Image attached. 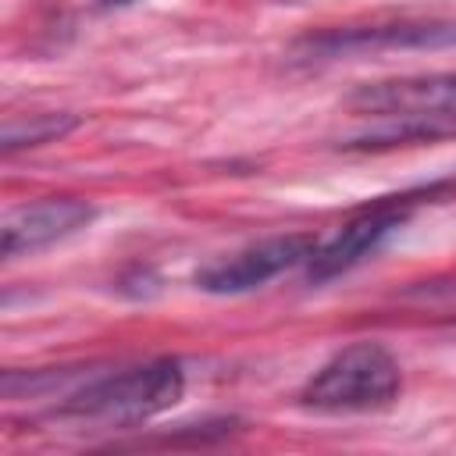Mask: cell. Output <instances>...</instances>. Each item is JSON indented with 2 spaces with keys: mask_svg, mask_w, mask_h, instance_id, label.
Wrapping results in <instances>:
<instances>
[{
  "mask_svg": "<svg viewBox=\"0 0 456 456\" xmlns=\"http://www.w3.org/2000/svg\"><path fill=\"white\" fill-rule=\"evenodd\" d=\"M314 249H317V239L306 235V232L271 235V239H260L253 246H242V249H235V253L200 267L196 271V285L203 292H214V296L253 292V289L267 285L271 278L306 264Z\"/></svg>",
  "mask_w": 456,
  "mask_h": 456,
  "instance_id": "5b68a950",
  "label": "cell"
},
{
  "mask_svg": "<svg viewBox=\"0 0 456 456\" xmlns=\"http://www.w3.org/2000/svg\"><path fill=\"white\" fill-rule=\"evenodd\" d=\"M349 107L363 118L385 121L381 135L374 139H438L456 132V71L417 75V78H392L360 86L349 96Z\"/></svg>",
  "mask_w": 456,
  "mask_h": 456,
  "instance_id": "7a4b0ae2",
  "label": "cell"
},
{
  "mask_svg": "<svg viewBox=\"0 0 456 456\" xmlns=\"http://www.w3.org/2000/svg\"><path fill=\"white\" fill-rule=\"evenodd\" d=\"M103 7H128V4H139V0H100Z\"/></svg>",
  "mask_w": 456,
  "mask_h": 456,
  "instance_id": "9c48e42d",
  "label": "cell"
},
{
  "mask_svg": "<svg viewBox=\"0 0 456 456\" xmlns=\"http://www.w3.org/2000/svg\"><path fill=\"white\" fill-rule=\"evenodd\" d=\"M399 388V360L381 342H353L314 370L299 403L321 413H367L388 406Z\"/></svg>",
  "mask_w": 456,
  "mask_h": 456,
  "instance_id": "3957f363",
  "label": "cell"
},
{
  "mask_svg": "<svg viewBox=\"0 0 456 456\" xmlns=\"http://www.w3.org/2000/svg\"><path fill=\"white\" fill-rule=\"evenodd\" d=\"M399 46H456V21H399V25H367V28H335L310 39L314 53H367V50H399Z\"/></svg>",
  "mask_w": 456,
  "mask_h": 456,
  "instance_id": "52a82bcc",
  "label": "cell"
},
{
  "mask_svg": "<svg viewBox=\"0 0 456 456\" xmlns=\"http://www.w3.org/2000/svg\"><path fill=\"white\" fill-rule=\"evenodd\" d=\"M93 217H96V207L86 200H75V196H50L39 203L14 207L4 214V224H0V253L7 260L39 253V249L82 232Z\"/></svg>",
  "mask_w": 456,
  "mask_h": 456,
  "instance_id": "8992f818",
  "label": "cell"
},
{
  "mask_svg": "<svg viewBox=\"0 0 456 456\" xmlns=\"http://www.w3.org/2000/svg\"><path fill=\"white\" fill-rule=\"evenodd\" d=\"M75 125H78L75 114H57V110H43V114H28V118H7L0 146H4V153L25 150V146H43V142L68 135Z\"/></svg>",
  "mask_w": 456,
  "mask_h": 456,
  "instance_id": "ba28073f",
  "label": "cell"
},
{
  "mask_svg": "<svg viewBox=\"0 0 456 456\" xmlns=\"http://www.w3.org/2000/svg\"><path fill=\"white\" fill-rule=\"evenodd\" d=\"M435 189H420V192H406V196H392V200H381L367 210H360L356 217H349L331 239L317 242V249L310 253L306 260V278L310 281H331L338 274H346L349 267H356L360 260H367L406 217L410 210L420 203V196H428Z\"/></svg>",
  "mask_w": 456,
  "mask_h": 456,
  "instance_id": "277c9868",
  "label": "cell"
},
{
  "mask_svg": "<svg viewBox=\"0 0 456 456\" xmlns=\"http://www.w3.org/2000/svg\"><path fill=\"white\" fill-rule=\"evenodd\" d=\"M182 388H185V370L178 360H150L86 381L61 403L57 417L107 431L135 428L171 410L182 399Z\"/></svg>",
  "mask_w": 456,
  "mask_h": 456,
  "instance_id": "6da1fadb",
  "label": "cell"
}]
</instances>
